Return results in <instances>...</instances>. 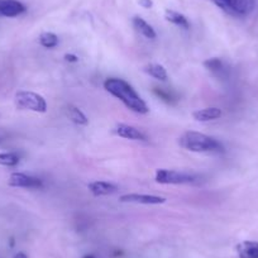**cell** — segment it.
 I'll use <instances>...</instances> for the list:
<instances>
[{
    "instance_id": "1",
    "label": "cell",
    "mask_w": 258,
    "mask_h": 258,
    "mask_svg": "<svg viewBox=\"0 0 258 258\" xmlns=\"http://www.w3.org/2000/svg\"><path fill=\"white\" fill-rule=\"evenodd\" d=\"M104 89L114 98L119 99L129 110L138 114H147L150 111L147 103L140 96L131 84L119 78H109L104 83Z\"/></svg>"
},
{
    "instance_id": "3",
    "label": "cell",
    "mask_w": 258,
    "mask_h": 258,
    "mask_svg": "<svg viewBox=\"0 0 258 258\" xmlns=\"http://www.w3.org/2000/svg\"><path fill=\"white\" fill-rule=\"evenodd\" d=\"M14 100H16V106L21 110H31L36 113L47 111L46 99L33 91H18Z\"/></svg>"
},
{
    "instance_id": "20",
    "label": "cell",
    "mask_w": 258,
    "mask_h": 258,
    "mask_svg": "<svg viewBox=\"0 0 258 258\" xmlns=\"http://www.w3.org/2000/svg\"><path fill=\"white\" fill-rule=\"evenodd\" d=\"M213 3H214L218 8L222 9L223 12H225V13L230 14V16L238 17L234 8V4H233V0H213Z\"/></svg>"
},
{
    "instance_id": "2",
    "label": "cell",
    "mask_w": 258,
    "mask_h": 258,
    "mask_svg": "<svg viewBox=\"0 0 258 258\" xmlns=\"http://www.w3.org/2000/svg\"><path fill=\"white\" fill-rule=\"evenodd\" d=\"M178 145L183 150L197 153H212L223 151L222 143L215 140L214 137H210V136L200 132H194V131L183 133L178 138Z\"/></svg>"
},
{
    "instance_id": "17",
    "label": "cell",
    "mask_w": 258,
    "mask_h": 258,
    "mask_svg": "<svg viewBox=\"0 0 258 258\" xmlns=\"http://www.w3.org/2000/svg\"><path fill=\"white\" fill-rule=\"evenodd\" d=\"M204 68L207 69L208 71L213 74V75H222V73L224 71V64H223V61L218 57H212V58H208L207 61L204 62Z\"/></svg>"
},
{
    "instance_id": "19",
    "label": "cell",
    "mask_w": 258,
    "mask_h": 258,
    "mask_svg": "<svg viewBox=\"0 0 258 258\" xmlns=\"http://www.w3.org/2000/svg\"><path fill=\"white\" fill-rule=\"evenodd\" d=\"M19 163V157L17 153L6 152L0 153V166H7V167H13Z\"/></svg>"
},
{
    "instance_id": "15",
    "label": "cell",
    "mask_w": 258,
    "mask_h": 258,
    "mask_svg": "<svg viewBox=\"0 0 258 258\" xmlns=\"http://www.w3.org/2000/svg\"><path fill=\"white\" fill-rule=\"evenodd\" d=\"M66 115L73 123L78 124V125H88L89 124L88 116L75 105H69L66 108Z\"/></svg>"
},
{
    "instance_id": "5",
    "label": "cell",
    "mask_w": 258,
    "mask_h": 258,
    "mask_svg": "<svg viewBox=\"0 0 258 258\" xmlns=\"http://www.w3.org/2000/svg\"><path fill=\"white\" fill-rule=\"evenodd\" d=\"M120 203H131V204L143 205H160L166 203V199L157 195H147V194H124L119 198Z\"/></svg>"
},
{
    "instance_id": "23",
    "label": "cell",
    "mask_w": 258,
    "mask_h": 258,
    "mask_svg": "<svg viewBox=\"0 0 258 258\" xmlns=\"http://www.w3.org/2000/svg\"><path fill=\"white\" fill-rule=\"evenodd\" d=\"M13 258H28V255H27L26 253H23V252H19V253H17V254L14 255Z\"/></svg>"
},
{
    "instance_id": "14",
    "label": "cell",
    "mask_w": 258,
    "mask_h": 258,
    "mask_svg": "<svg viewBox=\"0 0 258 258\" xmlns=\"http://www.w3.org/2000/svg\"><path fill=\"white\" fill-rule=\"evenodd\" d=\"M143 71H145L147 75H150L151 78L156 79V80L166 81L168 78L167 70L165 69V66H162V64H160V63L147 64V66H145Z\"/></svg>"
},
{
    "instance_id": "16",
    "label": "cell",
    "mask_w": 258,
    "mask_h": 258,
    "mask_svg": "<svg viewBox=\"0 0 258 258\" xmlns=\"http://www.w3.org/2000/svg\"><path fill=\"white\" fill-rule=\"evenodd\" d=\"M233 4H234L238 17H244L252 13L255 6V0H233Z\"/></svg>"
},
{
    "instance_id": "13",
    "label": "cell",
    "mask_w": 258,
    "mask_h": 258,
    "mask_svg": "<svg viewBox=\"0 0 258 258\" xmlns=\"http://www.w3.org/2000/svg\"><path fill=\"white\" fill-rule=\"evenodd\" d=\"M165 19L167 22H170V23L180 27V28H183V29L190 28V23H188L187 18H186L183 14L178 13V12L176 11H172V9H167V11L165 12Z\"/></svg>"
},
{
    "instance_id": "9",
    "label": "cell",
    "mask_w": 258,
    "mask_h": 258,
    "mask_svg": "<svg viewBox=\"0 0 258 258\" xmlns=\"http://www.w3.org/2000/svg\"><path fill=\"white\" fill-rule=\"evenodd\" d=\"M88 188L94 197H106L118 191V186L108 181H93L89 183Z\"/></svg>"
},
{
    "instance_id": "8",
    "label": "cell",
    "mask_w": 258,
    "mask_h": 258,
    "mask_svg": "<svg viewBox=\"0 0 258 258\" xmlns=\"http://www.w3.org/2000/svg\"><path fill=\"white\" fill-rule=\"evenodd\" d=\"M114 133H115L118 137L125 138V140L131 141H143L146 142L147 141V136L140 131L138 128L133 125H129V124H116L115 128H114Z\"/></svg>"
},
{
    "instance_id": "7",
    "label": "cell",
    "mask_w": 258,
    "mask_h": 258,
    "mask_svg": "<svg viewBox=\"0 0 258 258\" xmlns=\"http://www.w3.org/2000/svg\"><path fill=\"white\" fill-rule=\"evenodd\" d=\"M26 11V6L19 0H0V17L16 18Z\"/></svg>"
},
{
    "instance_id": "12",
    "label": "cell",
    "mask_w": 258,
    "mask_h": 258,
    "mask_svg": "<svg viewBox=\"0 0 258 258\" xmlns=\"http://www.w3.org/2000/svg\"><path fill=\"white\" fill-rule=\"evenodd\" d=\"M132 23L133 27L136 28V31L140 32V33L142 34L143 37H146V38L155 39L156 36H157V34H156V31L153 29V27L151 26L150 23H147L145 19L141 18V17L136 16L135 18L132 19Z\"/></svg>"
},
{
    "instance_id": "18",
    "label": "cell",
    "mask_w": 258,
    "mask_h": 258,
    "mask_svg": "<svg viewBox=\"0 0 258 258\" xmlns=\"http://www.w3.org/2000/svg\"><path fill=\"white\" fill-rule=\"evenodd\" d=\"M39 44L44 48H54L58 46V37L52 32H43L39 36Z\"/></svg>"
},
{
    "instance_id": "22",
    "label": "cell",
    "mask_w": 258,
    "mask_h": 258,
    "mask_svg": "<svg viewBox=\"0 0 258 258\" xmlns=\"http://www.w3.org/2000/svg\"><path fill=\"white\" fill-rule=\"evenodd\" d=\"M64 59L68 62H78L79 57L76 54H71V53H66L64 54Z\"/></svg>"
},
{
    "instance_id": "6",
    "label": "cell",
    "mask_w": 258,
    "mask_h": 258,
    "mask_svg": "<svg viewBox=\"0 0 258 258\" xmlns=\"http://www.w3.org/2000/svg\"><path fill=\"white\" fill-rule=\"evenodd\" d=\"M9 186L23 188H41L43 186V182H42L41 178L34 177V176H29L22 172H14L9 177Z\"/></svg>"
},
{
    "instance_id": "24",
    "label": "cell",
    "mask_w": 258,
    "mask_h": 258,
    "mask_svg": "<svg viewBox=\"0 0 258 258\" xmlns=\"http://www.w3.org/2000/svg\"><path fill=\"white\" fill-rule=\"evenodd\" d=\"M83 258H96L95 255H93V254H86V255H84Z\"/></svg>"
},
{
    "instance_id": "11",
    "label": "cell",
    "mask_w": 258,
    "mask_h": 258,
    "mask_svg": "<svg viewBox=\"0 0 258 258\" xmlns=\"http://www.w3.org/2000/svg\"><path fill=\"white\" fill-rule=\"evenodd\" d=\"M237 253L239 258H258V242L244 240L237 245Z\"/></svg>"
},
{
    "instance_id": "10",
    "label": "cell",
    "mask_w": 258,
    "mask_h": 258,
    "mask_svg": "<svg viewBox=\"0 0 258 258\" xmlns=\"http://www.w3.org/2000/svg\"><path fill=\"white\" fill-rule=\"evenodd\" d=\"M223 115V111L219 108H205V109H199V110L194 111L192 118L197 121H202V123H207V121L215 120V119H219Z\"/></svg>"
},
{
    "instance_id": "4",
    "label": "cell",
    "mask_w": 258,
    "mask_h": 258,
    "mask_svg": "<svg viewBox=\"0 0 258 258\" xmlns=\"http://www.w3.org/2000/svg\"><path fill=\"white\" fill-rule=\"evenodd\" d=\"M156 182L161 185H183V183L195 182L198 176L195 173L182 172L177 170H167V168H158L156 171Z\"/></svg>"
},
{
    "instance_id": "21",
    "label": "cell",
    "mask_w": 258,
    "mask_h": 258,
    "mask_svg": "<svg viewBox=\"0 0 258 258\" xmlns=\"http://www.w3.org/2000/svg\"><path fill=\"white\" fill-rule=\"evenodd\" d=\"M138 4L145 9H151L153 7L152 0H138Z\"/></svg>"
}]
</instances>
